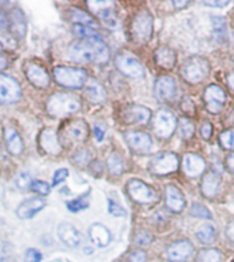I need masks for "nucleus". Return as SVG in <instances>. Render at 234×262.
<instances>
[{
	"label": "nucleus",
	"instance_id": "obj_1",
	"mask_svg": "<svg viewBox=\"0 0 234 262\" xmlns=\"http://www.w3.org/2000/svg\"><path fill=\"white\" fill-rule=\"evenodd\" d=\"M67 55L78 63L104 64L110 59V48L102 37L82 39L68 47Z\"/></svg>",
	"mask_w": 234,
	"mask_h": 262
},
{
	"label": "nucleus",
	"instance_id": "obj_2",
	"mask_svg": "<svg viewBox=\"0 0 234 262\" xmlns=\"http://www.w3.org/2000/svg\"><path fill=\"white\" fill-rule=\"evenodd\" d=\"M80 108H81V100L73 94L58 92L52 95L47 102L48 114L56 118L72 116L74 113L80 112Z\"/></svg>",
	"mask_w": 234,
	"mask_h": 262
},
{
	"label": "nucleus",
	"instance_id": "obj_3",
	"mask_svg": "<svg viewBox=\"0 0 234 262\" xmlns=\"http://www.w3.org/2000/svg\"><path fill=\"white\" fill-rule=\"evenodd\" d=\"M209 70H211V66L208 60L203 56L195 55L188 58L183 62L181 68V76L189 84H199L208 77Z\"/></svg>",
	"mask_w": 234,
	"mask_h": 262
},
{
	"label": "nucleus",
	"instance_id": "obj_4",
	"mask_svg": "<svg viewBox=\"0 0 234 262\" xmlns=\"http://www.w3.org/2000/svg\"><path fill=\"white\" fill-rule=\"evenodd\" d=\"M54 77L59 85L64 86V88H72V90L82 88L88 81V74L85 70L78 69V68L58 66L54 69Z\"/></svg>",
	"mask_w": 234,
	"mask_h": 262
},
{
	"label": "nucleus",
	"instance_id": "obj_5",
	"mask_svg": "<svg viewBox=\"0 0 234 262\" xmlns=\"http://www.w3.org/2000/svg\"><path fill=\"white\" fill-rule=\"evenodd\" d=\"M153 33V18L151 13L143 10L132 22V36L136 43H148Z\"/></svg>",
	"mask_w": 234,
	"mask_h": 262
},
{
	"label": "nucleus",
	"instance_id": "obj_6",
	"mask_svg": "<svg viewBox=\"0 0 234 262\" xmlns=\"http://www.w3.org/2000/svg\"><path fill=\"white\" fill-rule=\"evenodd\" d=\"M179 166V159L174 152H162L155 155L149 162V170L155 176H167L174 173Z\"/></svg>",
	"mask_w": 234,
	"mask_h": 262
},
{
	"label": "nucleus",
	"instance_id": "obj_7",
	"mask_svg": "<svg viewBox=\"0 0 234 262\" xmlns=\"http://www.w3.org/2000/svg\"><path fill=\"white\" fill-rule=\"evenodd\" d=\"M128 192L130 195V198L137 203L141 205H151V203L158 202V193L156 191L149 187L141 180H130L128 183Z\"/></svg>",
	"mask_w": 234,
	"mask_h": 262
},
{
	"label": "nucleus",
	"instance_id": "obj_8",
	"mask_svg": "<svg viewBox=\"0 0 234 262\" xmlns=\"http://www.w3.org/2000/svg\"><path fill=\"white\" fill-rule=\"evenodd\" d=\"M177 129V118L170 110H159L153 118V132L159 139H169Z\"/></svg>",
	"mask_w": 234,
	"mask_h": 262
},
{
	"label": "nucleus",
	"instance_id": "obj_9",
	"mask_svg": "<svg viewBox=\"0 0 234 262\" xmlns=\"http://www.w3.org/2000/svg\"><path fill=\"white\" fill-rule=\"evenodd\" d=\"M115 66L121 73L132 78L144 77V68L136 56L130 54H120L115 58Z\"/></svg>",
	"mask_w": 234,
	"mask_h": 262
},
{
	"label": "nucleus",
	"instance_id": "obj_10",
	"mask_svg": "<svg viewBox=\"0 0 234 262\" xmlns=\"http://www.w3.org/2000/svg\"><path fill=\"white\" fill-rule=\"evenodd\" d=\"M22 91L15 78L0 74V103H17L21 99Z\"/></svg>",
	"mask_w": 234,
	"mask_h": 262
},
{
	"label": "nucleus",
	"instance_id": "obj_11",
	"mask_svg": "<svg viewBox=\"0 0 234 262\" xmlns=\"http://www.w3.org/2000/svg\"><path fill=\"white\" fill-rule=\"evenodd\" d=\"M86 6L89 7L92 13L96 14L102 19V22L106 26H108V28H116L118 26V18H116V14L112 10V3L111 2H103V0L93 2V0H89V2H86Z\"/></svg>",
	"mask_w": 234,
	"mask_h": 262
},
{
	"label": "nucleus",
	"instance_id": "obj_12",
	"mask_svg": "<svg viewBox=\"0 0 234 262\" xmlns=\"http://www.w3.org/2000/svg\"><path fill=\"white\" fill-rule=\"evenodd\" d=\"M156 99L160 102H171L175 99L178 88H177V82L173 77L169 76H162V77L156 78L155 81V88H153Z\"/></svg>",
	"mask_w": 234,
	"mask_h": 262
},
{
	"label": "nucleus",
	"instance_id": "obj_13",
	"mask_svg": "<svg viewBox=\"0 0 234 262\" xmlns=\"http://www.w3.org/2000/svg\"><path fill=\"white\" fill-rule=\"evenodd\" d=\"M205 107L211 114H218L222 112L226 102L225 91L218 85H209L204 91Z\"/></svg>",
	"mask_w": 234,
	"mask_h": 262
},
{
	"label": "nucleus",
	"instance_id": "obj_14",
	"mask_svg": "<svg viewBox=\"0 0 234 262\" xmlns=\"http://www.w3.org/2000/svg\"><path fill=\"white\" fill-rule=\"evenodd\" d=\"M128 146L134 151L136 154H147L152 148V139L145 132H128L125 135Z\"/></svg>",
	"mask_w": 234,
	"mask_h": 262
},
{
	"label": "nucleus",
	"instance_id": "obj_15",
	"mask_svg": "<svg viewBox=\"0 0 234 262\" xmlns=\"http://www.w3.org/2000/svg\"><path fill=\"white\" fill-rule=\"evenodd\" d=\"M63 136L67 139L68 143L73 144L84 143L88 139V125L81 120L72 121L64 126Z\"/></svg>",
	"mask_w": 234,
	"mask_h": 262
},
{
	"label": "nucleus",
	"instance_id": "obj_16",
	"mask_svg": "<svg viewBox=\"0 0 234 262\" xmlns=\"http://www.w3.org/2000/svg\"><path fill=\"white\" fill-rule=\"evenodd\" d=\"M165 199H166L167 209L173 213H181L186 206V201L182 191L175 185H167L165 189Z\"/></svg>",
	"mask_w": 234,
	"mask_h": 262
},
{
	"label": "nucleus",
	"instance_id": "obj_17",
	"mask_svg": "<svg viewBox=\"0 0 234 262\" xmlns=\"http://www.w3.org/2000/svg\"><path fill=\"white\" fill-rule=\"evenodd\" d=\"M25 74L28 80L37 88H47L48 84H50V76H48L47 70L37 63L30 62V63L26 64Z\"/></svg>",
	"mask_w": 234,
	"mask_h": 262
},
{
	"label": "nucleus",
	"instance_id": "obj_18",
	"mask_svg": "<svg viewBox=\"0 0 234 262\" xmlns=\"http://www.w3.org/2000/svg\"><path fill=\"white\" fill-rule=\"evenodd\" d=\"M122 118L126 124L144 125L151 120V110L144 106H129L124 108Z\"/></svg>",
	"mask_w": 234,
	"mask_h": 262
},
{
	"label": "nucleus",
	"instance_id": "obj_19",
	"mask_svg": "<svg viewBox=\"0 0 234 262\" xmlns=\"http://www.w3.org/2000/svg\"><path fill=\"white\" fill-rule=\"evenodd\" d=\"M193 251V245L189 241H178L166 250V258L171 262L185 261Z\"/></svg>",
	"mask_w": 234,
	"mask_h": 262
},
{
	"label": "nucleus",
	"instance_id": "obj_20",
	"mask_svg": "<svg viewBox=\"0 0 234 262\" xmlns=\"http://www.w3.org/2000/svg\"><path fill=\"white\" fill-rule=\"evenodd\" d=\"M38 143H40L41 150L45 151L47 154L59 155L60 151H62V146H60V142H59V139H58V135H56L55 130L51 128L44 129L43 132L40 134Z\"/></svg>",
	"mask_w": 234,
	"mask_h": 262
},
{
	"label": "nucleus",
	"instance_id": "obj_21",
	"mask_svg": "<svg viewBox=\"0 0 234 262\" xmlns=\"http://www.w3.org/2000/svg\"><path fill=\"white\" fill-rule=\"evenodd\" d=\"M183 173L188 177H199L201 176L205 170V161L200 155L186 154L182 159Z\"/></svg>",
	"mask_w": 234,
	"mask_h": 262
},
{
	"label": "nucleus",
	"instance_id": "obj_22",
	"mask_svg": "<svg viewBox=\"0 0 234 262\" xmlns=\"http://www.w3.org/2000/svg\"><path fill=\"white\" fill-rule=\"evenodd\" d=\"M58 236L60 242L70 249H76L81 243V235L77 231V228L70 223H62L58 227Z\"/></svg>",
	"mask_w": 234,
	"mask_h": 262
},
{
	"label": "nucleus",
	"instance_id": "obj_23",
	"mask_svg": "<svg viewBox=\"0 0 234 262\" xmlns=\"http://www.w3.org/2000/svg\"><path fill=\"white\" fill-rule=\"evenodd\" d=\"M45 207V201L41 198H30L26 199L19 205L17 209V214L19 219L29 220L33 219L34 215L40 213Z\"/></svg>",
	"mask_w": 234,
	"mask_h": 262
},
{
	"label": "nucleus",
	"instance_id": "obj_24",
	"mask_svg": "<svg viewBox=\"0 0 234 262\" xmlns=\"http://www.w3.org/2000/svg\"><path fill=\"white\" fill-rule=\"evenodd\" d=\"M9 28L17 39H24L26 35V21L25 15L21 10L15 7L11 10L9 15Z\"/></svg>",
	"mask_w": 234,
	"mask_h": 262
},
{
	"label": "nucleus",
	"instance_id": "obj_25",
	"mask_svg": "<svg viewBox=\"0 0 234 262\" xmlns=\"http://www.w3.org/2000/svg\"><path fill=\"white\" fill-rule=\"evenodd\" d=\"M219 187H221V176L215 170L205 173L201 181V192L205 198L211 199L217 196Z\"/></svg>",
	"mask_w": 234,
	"mask_h": 262
},
{
	"label": "nucleus",
	"instance_id": "obj_26",
	"mask_svg": "<svg viewBox=\"0 0 234 262\" xmlns=\"http://www.w3.org/2000/svg\"><path fill=\"white\" fill-rule=\"evenodd\" d=\"M90 242L96 245L98 247H106L110 245L111 242V232L102 224H93L90 225L89 231H88Z\"/></svg>",
	"mask_w": 234,
	"mask_h": 262
},
{
	"label": "nucleus",
	"instance_id": "obj_27",
	"mask_svg": "<svg viewBox=\"0 0 234 262\" xmlns=\"http://www.w3.org/2000/svg\"><path fill=\"white\" fill-rule=\"evenodd\" d=\"M155 60H156L158 66L163 69H173L177 63V54L173 48L163 46L155 51Z\"/></svg>",
	"mask_w": 234,
	"mask_h": 262
},
{
	"label": "nucleus",
	"instance_id": "obj_28",
	"mask_svg": "<svg viewBox=\"0 0 234 262\" xmlns=\"http://www.w3.org/2000/svg\"><path fill=\"white\" fill-rule=\"evenodd\" d=\"M5 140L10 154L19 155L24 151V142H22L19 134L13 126H6L5 128Z\"/></svg>",
	"mask_w": 234,
	"mask_h": 262
},
{
	"label": "nucleus",
	"instance_id": "obj_29",
	"mask_svg": "<svg viewBox=\"0 0 234 262\" xmlns=\"http://www.w3.org/2000/svg\"><path fill=\"white\" fill-rule=\"evenodd\" d=\"M85 96L92 103H102L106 100L107 94L100 82L96 80H88L85 84Z\"/></svg>",
	"mask_w": 234,
	"mask_h": 262
},
{
	"label": "nucleus",
	"instance_id": "obj_30",
	"mask_svg": "<svg viewBox=\"0 0 234 262\" xmlns=\"http://www.w3.org/2000/svg\"><path fill=\"white\" fill-rule=\"evenodd\" d=\"M213 35L218 43H225L227 40L225 18L213 17Z\"/></svg>",
	"mask_w": 234,
	"mask_h": 262
},
{
	"label": "nucleus",
	"instance_id": "obj_31",
	"mask_svg": "<svg viewBox=\"0 0 234 262\" xmlns=\"http://www.w3.org/2000/svg\"><path fill=\"white\" fill-rule=\"evenodd\" d=\"M215 236H217V231L213 225L209 224H203L200 227L197 228L196 231V237L199 239V242L204 243V245H209L215 241Z\"/></svg>",
	"mask_w": 234,
	"mask_h": 262
},
{
	"label": "nucleus",
	"instance_id": "obj_32",
	"mask_svg": "<svg viewBox=\"0 0 234 262\" xmlns=\"http://www.w3.org/2000/svg\"><path fill=\"white\" fill-rule=\"evenodd\" d=\"M70 19L73 22H76L77 25L89 26V28L90 26H95L93 18L80 9H72V11H70Z\"/></svg>",
	"mask_w": 234,
	"mask_h": 262
},
{
	"label": "nucleus",
	"instance_id": "obj_33",
	"mask_svg": "<svg viewBox=\"0 0 234 262\" xmlns=\"http://www.w3.org/2000/svg\"><path fill=\"white\" fill-rule=\"evenodd\" d=\"M66 206H67L68 210L73 211V213H78V211L85 210V209L89 207V192L84 193L80 198L68 201V202L66 203Z\"/></svg>",
	"mask_w": 234,
	"mask_h": 262
},
{
	"label": "nucleus",
	"instance_id": "obj_34",
	"mask_svg": "<svg viewBox=\"0 0 234 262\" xmlns=\"http://www.w3.org/2000/svg\"><path fill=\"white\" fill-rule=\"evenodd\" d=\"M107 165H108V169H110V172L112 174H121L125 169L124 159H122V157L120 154H115V152L108 157Z\"/></svg>",
	"mask_w": 234,
	"mask_h": 262
},
{
	"label": "nucleus",
	"instance_id": "obj_35",
	"mask_svg": "<svg viewBox=\"0 0 234 262\" xmlns=\"http://www.w3.org/2000/svg\"><path fill=\"white\" fill-rule=\"evenodd\" d=\"M222 254L217 249L201 250L197 254V262H221Z\"/></svg>",
	"mask_w": 234,
	"mask_h": 262
},
{
	"label": "nucleus",
	"instance_id": "obj_36",
	"mask_svg": "<svg viewBox=\"0 0 234 262\" xmlns=\"http://www.w3.org/2000/svg\"><path fill=\"white\" fill-rule=\"evenodd\" d=\"M178 130H179V136L185 140L191 139L193 135H195V125L191 120L188 118H181L178 122Z\"/></svg>",
	"mask_w": 234,
	"mask_h": 262
},
{
	"label": "nucleus",
	"instance_id": "obj_37",
	"mask_svg": "<svg viewBox=\"0 0 234 262\" xmlns=\"http://www.w3.org/2000/svg\"><path fill=\"white\" fill-rule=\"evenodd\" d=\"M191 215L196 217V219H204V220L213 219V214H211V211H209L207 207L203 206V205H200V203H197V202L192 203Z\"/></svg>",
	"mask_w": 234,
	"mask_h": 262
},
{
	"label": "nucleus",
	"instance_id": "obj_38",
	"mask_svg": "<svg viewBox=\"0 0 234 262\" xmlns=\"http://www.w3.org/2000/svg\"><path fill=\"white\" fill-rule=\"evenodd\" d=\"M74 33H76L78 37L81 39H93V37H102L99 35L98 32L89 26H81V25H76L74 26Z\"/></svg>",
	"mask_w": 234,
	"mask_h": 262
},
{
	"label": "nucleus",
	"instance_id": "obj_39",
	"mask_svg": "<svg viewBox=\"0 0 234 262\" xmlns=\"http://www.w3.org/2000/svg\"><path fill=\"white\" fill-rule=\"evenodd\" d=\"M219 143L225 150H234V129L222 132L219 135Z\"/></svg>",
	"mask_w": 234,
	"mask_h": 262
},
{
	"label": "nucleus",
	"instance_id": "obj_40",
	"mask_svg": "<svg viewBox=\"0 0 234 262\" xmlns=\"http://www.w3.org/2000/svg\"><path fill=\"white\" fill-rule=\"evenodd\" d=\"M32 183H33V180H32V177H30L29 173H19V174L15 177V187H17L18 189L30 188Z\"/></svg>",
	"mask_w": 234,
	"mask_h": 262
},
{
	"label": "nucleus",
	"instance_id": "obj_41",
	"mask_svg": "<svg viewBox=\"0 0 234 262\" xmlns=\"http://www.w3.org/2000/svg\"><path fill=\"white\" fill-rule=\"evenodd\" d=\"M108 213L114 217H125L126 215V210L124 207L111 198H108Z\"/></svg>",
	"mask_w": 234,
	"mask_h": 262
},
{
	"label": "nucleus",
	"instance_id": "obj_42",
	"mask_svg": "<svg viewBox=\"0 0 234 262\" xmlns=\"http://www.w3.org/2000/svg\"><path fill=\"white\" fill-rule=\"evenodd\" d=\"M30 188H32V191L36 193H38V195H48L50 193V185L45 183V181H40V180H36L32 183V185H30Z\"/></svg>",
	"mask_w": 234,
	"mask_h": 262
},
{
	"label": "nucleus",
	"instance_id": "obj_43",
	"mask_svg": "<svg viewBox=\"0 0 234 262\" xmlns=\"http://www.w3.org/2000/svg\"><path fill=\"white\" fill-rule=\"evenodd\" d=\"M106 125L103 124V122H96L93 126V135L95 139H96V142L100 143L103 142V139L106 136Z\"/></svg>",
	"mask_w": 234,
	"mask_h": 262
},
{
	"label": "nucleus",
	"instance_id": "obj_44",
	"mask_svg": "<svg viewBox=\"0 0 234 262\" xmlns=\"http://www.w3.org/2000/svg\"><path fill=\"white\" fill-rule=\"evenodd\" d=\"M41 261V253L36 249L26 250L24 262H40Z\"/></svg>",
	"mask_w": 234,
	"mask_h": 262
},
{
	"label": "nucleus",
	"instance_id": "obj_45",
	"mask_svg": "<svg viewBox=\"0 0 234 262\" xmlns=\"http://www.w3.org/2000/svg\"><path fill=\"white\" fill-rule=\"evenodd\" d=\"M152 241H153V236L149 232H147V231H141V232H138L136 235L137 245H141V246L149 245Z\"/></svg>",
	"mask_w": 234,
	"mask_h": 262
},
{
	"label": "nucleus",
	"instance_id": "obj_46",
	"mask_svg": "<svg viewBox=\"0 0 234 262\" xmlns=\"http://www.w3.org/2000/svg\"><path fill=\"white\" fill-rule=\"evenodd\" d=\"M68 177V170L67 169H59V170H56L54 177H52V185L55 187V185H59L62 181H64Z\"/></svg>",
	"mask_w": 234,
	"mask_h": 262
},
{
	"label": "nucleus",
	"instance_id": "obj_47",
	"mask_svg": "<svg viewBox=\"0 0 234 262\" xmlns=\"http://www.w3.org/2000/svg\"><path fill=\"white\" fill-rule=\"evenodd\" d=\"M90 159V154L88 151H80V152H77V155L74 157V163H78L80 166H84V165H88L89 163Z\"/></svg>",
	"mask_w": 234,
	"mask_h": 262
},
{
	"label": "nucleus",
	"instance_id": "obj_48",
	"mask_svg": "<svg viewBox=\"0 0 234 262\" xmlns=\"http://www.w3.org/2000/svg\"><path fill=\"white\" fill-rule=\"evenodd\" d=\"M129 261L130 262H145L147 261V254L143 251V250H136L130 254L129 257Z\"/></svg>",
	"mask_w": 234,
	"mask_h": 262
},
{
	"label": "nucleus",
	"instance_id": "obj_49",
	"mask_svg": "<svg viewBox=\"0 0 234 262\" xmlns=\"http://www.w3.org/2000/svg\"><path fill=\"white\" fill-rule=\"evenodd\" d=\"M200 132L201 136H203L205 140H208V139L211 138V135H213V125L209 124V122H203V124H201Z\"/></svg>",
	"mask_w": 234,
	"mask_h": 262
},
{
	"label": "nucleus",
	"instance_id": "obj_50",
	"mask_svg": "<svg viewBox=\"0 0 234 262\" xmlns=\"http://www.w3.org/2000/svg\"><path fill=\"white\" fill-rule=\"evenodd\" d=\"M181 106H182V110L185 113H188V114H195V103L192 102L191 99H183L182 103H181Z\"/></svg>",
	"mask_w": 234,
	"mask_h": 262
},
{
	"label": "nucleus",
	"instance_id": "obj_51",
	"mask_svg": "<svg viewBox=\"0 0 234 262\" xmlns=\"http://www.w3.org/2000/svg\"><path fill=\"white\" fill-rule=\"evenodd\" d=\"M7 28H9V17L0 9V29H7Z\"/></svg>",
	"mask_w": 234,
	"mask_h": 262
},
{
	"label": "nucleus",
	"instance_id": "obj_52",
	"mask_svg": "<svg viewBox=\"0 0 234 262\" xmlns=\"http://www.w3.org/2000/svg\"><path fill=\"white\" fill-rule=\"evenodd\" d=\"M203 5L211 6V7H226L229 5V2H218V0H214V2H203Z\"/></svg>",
	"mask_w": 234,
	"mask_h": 262
},
{
	"label": "nucleus",
	"instance_id": "obj_53",
	"mask_svg": "<svg viewBox=\"0 0 234 262\" xmlns=\"http://www.w3.org/2000/svg\"><path fill=\"white\" fill-rule=\"evenodd\" d=\"M226 235H227V237H229L230 241L234 242V220L229 224V225H227V229H226Z\"/></svg>",
	"mask_w": 234,
	"mask_h": 262
},
{
	"label": "nucleus",
	"instance_id": "obj_54",
	"mask_svg": "<svg viewBox=\"0 0 234 262\" xmlns=\"http://www.w3.org/2000/svg\"><path fill=\"white\" fill-rule=\"evenodd\" d=\"M226 165H227V168H229L230 172L234 173V152L227 157V159H226Z\"/></svg>",
	"mask_w": 234,
	"mask_h": 262
},
{
	"label": "nucleus",
	"instance_id": "obj_55",
	"mask_svg": "<svg viewBox=\"0 0 234 262\" xmlns=\"http://www.w3.org/2000/svg\"><path fill=\"white\" fill-rule=\"evenodd\" d=\"M6 68H7V58L0 54V72H2V70H5Z\"/></svg>",
	"mask_w": 234,
	"mask_h": 262
},
{
	"label": "nucleus",
	"instance_id": "obj_56",
	"mask_svg": "<svg viewBox=\"0 0 234 262\" xmlns=\"http://www.w3.org/2000/svg\"><path fill=\"white\" fill-rule=\"evenodd\" d=\"M227 85H229L230 88L234 91V72L227 76Z\"/></svg>",
	"mask_w": 234,
	"mask_h": 262
},
{
	"label": "nucleus",
	"instance_id": "obj_57",
	"mask_svg": "<svg viewBox=\"0 0 234 262\" xmlns=\"http://www.w3.org/2000/svg\"><path fill=\"white\" fill-rule=\"evenodd\" d=\"M173 5H174V7H177V9H183V7H186V6L189 5V2H174Z\"/></svg>",
	"mask_w": 234,
	"mask_h": 262
},
{
	"label": "nucleus",
	"instance_id": "obj_58",
	"mask_svg": "<svg viewBox=\"0 0 234 262\" xmlns=\"http://www.w3.org/2000/svg\"><path fill=\"white\" fill-rule=\"evenodd\" d=\"M3 50H5V46H3V43L0 41V51H3Z\"/></svg>",
	"mask_w": 234,
	"mask_h": 262
}]
</instances>
